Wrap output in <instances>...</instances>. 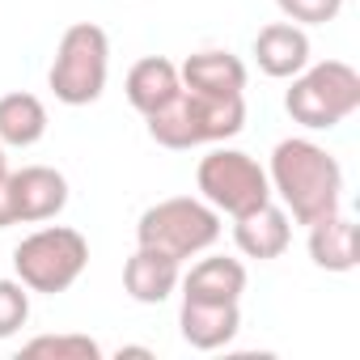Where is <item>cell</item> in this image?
<instances>
[{
	"mask_svg": "<svg viewBox=\"0 0 360 360\" xmlns=\"http://www.w3.org/2000/svg\"><path fill=\"white\" fill-rule=\"evenodd\" d=\"M267 183L271 195H280L288 221L297 225H314L343 208V165L335 161V153L305 136H288L271 148Z\"/></svg>",
	"mask_w": 360,
	"mask_h": 360,
	"instance_id": "obj_1",
	"label": "cell"
},
{
	"mask_svg": "<svg viewBox=\"0 0 360 360\" xmlns=\"http://www.w3.org/2000/svg\"><path fill=\"white\" fill-rule=\"evenodd\" d=\"M148 136L161 148H200V144H225L242 131L246 123V98H217V94H195V89H178L165 106L144 115Z\"/></svg>",
	"mask_w": 360,
	"mask_h": 360,
	"instance_id": "obj_2",
	"label": "cell"
},
{
	"mask_svg": "<svg viewBox=\"0 0 360 360\" xmlns=\"http://www.w3.org/2000/svg\"><path fill=\"white\" fill-rule=\"evenodd\" d=\"M288 81L292 85L284 94V110L292 115V123L309 131H330L360 110V72L343 60L305 64Z\"/></svg>",
	"mask_w": 360,
	"mask_h": 360,
	"instance_id": "obj_3",
	"label": "cell"
},
{
	"mask_svg": "<svg viewBox=\"0 0 360 360\" xmlns=\"http://www.w3.org/2000/svg\"><path fill=\"white\" fill-rule=\"evenodd\" d=\"M221 238V212L208 200L195 195H169L140 212L136 221V246H153L187 263L191 255H204Z\"/></svg>",
	"mask_w": 360,
	"mask_h": 360,
	"instance_id": "obj_4",
	"label": "cell"
},
{
	"mask_svg": "<svg viewBox=\"0 0 360 360\" xmlns=\"http://www.w3.org/2000/svg\"><path fill=\"white\" fill-rule=\"evenodd\" d=\"M106 77H110V39L102 26L94 22H72L60 43H56V60L47 72L51 94L64 106H89L106 94Z\"/></svg>",
	"mask_w": 360,
	"mask_h": 360,
	"instance_id": "obj_5",
	"label": "cell"
},
{
	"mask_svg": "<svg viewBox=\"0 0 360 360\" xmlns=\"http://www.w3.org/2000/svg\"><path fill=\"white\" fill-rule=\"evenodd\" d=\"M89 267V242L68 225H43L13 246V271L30 292H68Z\"/></svg>",
	"mask_w": 360,
	"mask_h": 360,
	"instance_id": "obj_6",
	"label": "cell"
},
{
	"mask_svg": "<svg viewBox=\"0 0 360 360\" xmlns=\"http://www.w3.org/2000/svg\"><path fill=\"white\" fill-rule=\"evenodd\" d=\"M195 187H200V200H208L229 221L271 204L267 169L250 153H242V148H212L208 157H200Z\"/></svg>",
	"mask_w": 360,
	"mask_h": 360,
	"instance_id": "obj_7",
	"label": "cell"
},
{
	"mask_svg": "<svg viewBox=\"0 0 360 360\" xmlns=\"http://www.w3.org/2000/svg\"><path fill=\"white\" fill-rule=\"evenodd\" d=\"M13 187V217L18 225H43L56 221L68 208V178L51 165H22L9 174Z\"/></svg>",
	"mask_w": 360,
	"mask_h": 360,
	"instance_id": "obj_8",
	"label": "cell"
},
{
	"mask_svg": "<svg viewBox=\"0 0 360 360\" xmlns=\"http://www.w3.org/2000/svg\"><path fill=\"white\" fill-rule=\"evenodd\" d=\"M178 330H183V339L195 352H217V347L233 343V335L242 330V301H195V297H183Z\"/></svg>",
	"mask_w": 360,
	"mask_h": 360,
	"instance_id": "obj_9",
	"label": "cell"
},
{
	"mask_svg": "<svg viewBox=\"0 0 360 360\" xmlns=\"http://www.w3.org/2000/svg\"><path fill=\"white\" fill-rule=\"evenodd\" d=\"M178 280H183V263L153 246H136L123 263V288L136 305H161L178 288Z\"/></svg>",
	"mask_w": 360,
	"mask_h": 360,
	"instance_id": "obj_10",
	"label": "cell"
},
{
	"mask_svg": "<svg viewBox=\"0 0 360 360\" xmlns=\"http://www.w3.org/2000/svg\"><path fill=\"white\" fill-rule=\"evenodd\" d=\"M255 64L271 81H288L309 64V34L297 22H271L255 34Z\"/></svg>",
	"mask_w": 360,
	"mask_h": 360,
	"instance_id": "obj_11",
	"label": "cell"
},
{
	"mask_svg": "<svg viewBox=\"0 0 360 360\" xmlns=\"http://www.w3.org/2000/svg\"><path fill=\"white\" fill-rule=\"evenodd\" d=\"M292 242V225H288V212L271 200L246 217H233V246L246 255V259H259V263H271L288 250Z\"/></svg>",
	"mask_w": 360,
	"mask_h": 360,
	"instance_id": "obj_12",
	"label": "cell"
},
{
	"mask_svg": "<svg viewBox=\"0 0 360 360\" xmlns=\"http://www.w3.org/2000/svg\"><path fill=\"white\" fill-rule=\"evenodd\" d=\"M305 229H309V259H314V267L335 271V276L356 271V263H360V229H356V221L343 208L322 217V221H314V225H305Z\"/></svg>",
	"mask_w": 360,
	"mask_h": 360,
	"instance_id": "obj_13",
	"label": "cell"
},
{
	"mask_svg": "<svg viewBox=\"0 0 360 360\" xmlns=\"http://www.w3.org/2000/svg\"><path fill=\"white\" fill-rule=\"evenodd\" d=\"M178 81H183L187 89H195V94L238 98V94H246V64H242L233 51L208 47V51L187 56V64L178 68Z\"/></svg>",
	"mask_w": 360,
	"mask_h": 360,
	"instance_id": "obj_14",
	"label": "cell"
},
{
	"mask_svg": "<svg viewBox=\"0 0 360 360\" xmlns=\"http://www.w3.org/2000/svg\"><path fill=\"white\" fill-rule=\"evenodd\" d=\"M178 284H183V297H195V301H242V292H246V267H242V259L208 255Z\"/></svg>",
	"mask_w": 360,
	"mask_h": 360,
	"instance_id": "obj_15",
	"label": "cell"
},
{
	"mask_svg": "<svg viewBox=\"0 0 360 360\" xmlns=\"http://www.w3.org/2000/svg\"><path fill=\"white\" fill-rule=\"evenodd\" d=\"M127 102L140 110V115H153L157 106H165L178 89H183V81H178V64L165 60V56H144L127 68Z\"/></svg>",
	"mask_w": 360,
	"mask_h": 360,
	"instance_id": "obj_16",
	"label": "cell"
},
{
	"mask_svg": "<svg viewBox=\"0 0 360 360\" xmlns=\"http://www.w3.org/2000/svg\"><path fill=\"white\" fill-rule=\"evenodd\" d=\"M47 136V106L43 98L18 89L0 98V144L9 148H30Z\"/></svg>",
	"mask_w": 360,
	"mask_h": 360,
	"instance_id": "obj_17",
	"label": "cell"
},
{
	"mask_svg": "<svg viewBox=\"0 0 360 360\" xmlns=\"http://www.w3.org/2000/svg\"><path fill=\"white\" fill-rule=\"evenodd\" d=\"M26 360H102V343L89 335H39L22 343Z\"/></svg>",
	"mask_w": 360,
	"mask_h": 360,
	"instance_id": "obj_18",
	"label": "cell"
},
{
	"mask_svg": "<svg viewBox=\"0 0 360 360\" xmlns=\"http://www.w3.org/2000/svg\"><path fill=\"white\" fill-rule=\"evenodd\" d=\"M30 322V288L22 280H0V339H13Z\"/></svg>",
	"mask_w": 360,
	"mask_h": 360,
	"instance_id": "obj_19",
	"label": "cell"
},
{
	"mask_svg": "<svg viewBox=\"0 0 360 360\" xmlns=\"http://www.w3.org/2000/svg\"><path fill=\"white\" fill-rule=\"evenodd\" d=\"M276 9L297 26H326L339 18L343 0H276Z\"/></svg>",
	"mask_w": 360,
	"mask_h": 360,
	"instance_id": "obj_20",
	"label": "cell"
},
{
	"mask_svg": "<svg viewBox=\"0 0 360 360\" xmlns=\"http://www.w3.org/2000/svg\"><path fill=\"white\" fill-rule=\"evenodd\" d=\"M18 225L13 217V187H9V174H0V229H9Z\"/></svg>",
	"mask_w": 360,
	"mask_h": 360,
	"instance_id": "obj_21",
	"label": "cell"
},
{
	"mask_svg": "<svg viewBox=\"0 0 360 360\" xmlns=\"http://www.w3.org/2000/svg\"><path fill=\"white\" fill-rule=\"evenodd\" d=\"M123 356H153V352H148V347H119V360H123Z\"/></svg>",
	"mask_w": 360,
	"mask_h": 360,
	"instance_id": "obj_22",
	"label": "cell"
},
{
	"mask_svg": "<svg viewBox=\"0 0 360 360\" xmlns=\"http://www.w3.org/2000/svg\"><path fill=\"white\" fill-rule=\"evenodd\" d=\"M0 174H9V161H5V144H0Z\"/></svg>",
	"mask_w": 360,
	"mask_h": 360,
	"instance_id": "obj_23",
	"label": "cell"
}]
</instances>
